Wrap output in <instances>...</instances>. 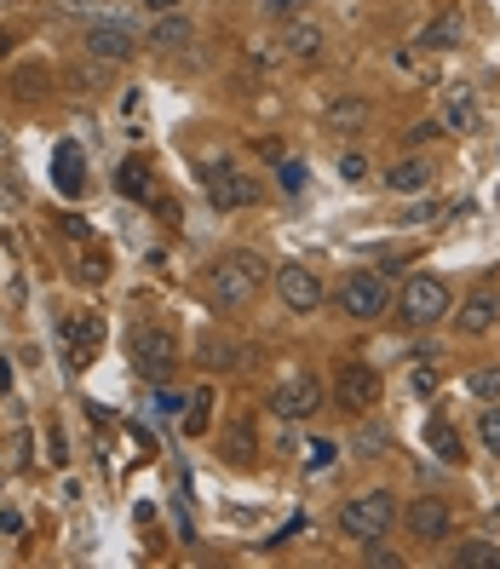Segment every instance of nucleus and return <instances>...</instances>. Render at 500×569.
Returning <instances> with one entry per match:
<instances>
[{"instance_id":"f257e3e1","label":"nucleus","mask_w":500,"mask_h":569,"mask_svg":"<svg viewBox=\"0 0 500 569\" xmlns=\"http://www.w3.org/2000/svg\"><path fill=\"white\" fill-rule=\"evenodd\" d=\"M391 524H397V495L391 489H368V495L340 501V529L351 541H386Z\"/></svg>"},{"instance_id":"f03ea898","label":"nucleus","mask_w":500,"mask_h":569,"mask_svg":"<svg viewBox=\"0 0 500 569\" xmlns=\"http://www.w3.org/2000/svg\"><path fill=\"white\" fill-rule=\"evenodd\" d=\"M265 276H271V265H265L259 253H225V259L213 265V276H207V288H213L219 305H248V299L265 288Z\"/></svg>"},{"instance_id":"7ed1b4c3","label":"nucleus","mask_w":500,"mask_h":569,"mask_svg":"<svg viewBox=\"0 0 500 569\" xmlns=\"http://www.w3.org/2000/svg\"><path fill=\"white\" fill-rule=\"evenodd\" d=\"M127 357H133V374H138V380L161 386V380L179 368V340H173L167 328H133V340H127Z\"/></svg>"},{"instance_id":"20e7f679","label":"nucleus","mask_w":500,"mask_h":569,"mask_svg":"<svg viewBox=\"0 0 500 569\" xmlns=\"http://www.w3.org/2000/svg\"><path fill=\"white\" fill-rule=\"evenodd\" d=\"M397 317L409 328H432V322L449 317V282L443 276H409L403 294H397Z\"/></svg>"},{"instance_id":"39448f33","label":"nucleus","mask_w":500,"mask_h":569,"mask_svg":"<svg viewBox=\"0 0 500 569\" xmlns=\"http://www.w3.org/2000/svg\"><path fill=\"white\" fill-rule=\"evenodd\" d=\"M340 311H345V317H357V322L386 317V311H391L386 276H380V271H351V276H345V288H340Z\"/></svg>"},{"instance_id":"423d86ee","label":"nucleus","mask_w":500,"mask_h":569,"mask_svg":"<svg viewBox=\"0 0 500 569\" xmlns=\"http://www.w3.org/2000/svg\"><path fill=\"white\" fill-rule=\"evenodd\" d=\"M322 380L317 374H294V380H282V386L271 391V414H282V420H305V414L322 409Z\"/></svg>"},{"instance_id":"0eeeda50","label":"nucleus","mask_w":500,"mask_h":569,"mask_svg":"<svg viewBox=\"0 0 500 569\" xmlns=\"http://www.w3.org/2000/svg\"><path fill=\"white\" fill-rule=\"evenodd\" d=\"M207 196H213L219 213H236V207H253L265 190H259V179L236 173V167H213V173H207Z\"/></svg>"},{"instance_id":"6e6552de","label":"nucleus","mask_w":500,"mask_h":569,"mask_svg":"<svg viewBox=\"0 0 500 569\" xmlns=\"http://www.w3.org/2000/svg\"><path fill=\"white\" fill-rule=\"evenodd\" d=\"M334 397H340V409H351V414L374 409V403H380V368L345 363V368H340V386H334Z\"/></svg>"},{"instance_id":"1a4fd4ad","label":"nucleus","mask_w":500,"mask_h":569,"mask_svg":"<svg viewBox=\"0 0 500 569\" xmlns=\"http://www.w3.org/2000/svg\"><path fill=\"white\" fill-rule=\"evenodd\" d=\"M276 294H282L288 311H317L322 305V276L305 271V265H282V271H276Z\"/></svg>"},{"instance_id":"9d476101","label":"nucleus","mask_w":500,"mask_h":569,"mask_svg":"<svg viewBox=\"0 0 500 569\" xmlns=\"http://www.w3.org/2000/svg\"><path fill=\"white\" fill-rule=\"evenodd\" d=\"M409 535H420V541H449V535H455V512H449V501H437V495L409 501Z\"/></svg>"},{"instance_id":"9b49d317","label":"nucleus","mask_w":500,"mask_h":569,"mask_svg":"<svg viewBox=\"0 0 500 569\" xmlns=\"http://www.w3.org/2000/svg\"><path fill=\"white\" fill-rule=\"evenodd\" d=\"M87 52H92V58H104V64L133 58V52H138L133 23H87Z\"/></svg>"},{"instance_id":"f8f14e48","label":"nucleus","mask_w":500,"mask_h":569,"mask_svg":"<svg viewBox=\"0 0 500 569\" xmlns=\"http://www.w3.org/2000/svg\"><path fill=\"white\" fill-rule=\"evenodd\" d=\"M64 340H69V363H87L92 351L104 345V317H98V311H69Z\"/></svg>"},{"instance_id":"ddd939ff","label":"nucleus","mask_w":500,"mask_h":569,"mask_svg":"<svg viewBox=\"0 0 500 569\" xmlns=\"http://www.w3.org/2000/svg\"><path fill=\"white\" fill-rule=\"evenodd\" d=\"M52 179L64 196H87V156H81V144H58V156H52Z\"/></svg>"},{"instance_id":"4468645a","label":"nucleus","mask_w":500,"mask_h":569,"mask_svg":"<svg viewBox=\"0 0 500 569\" xmlns=\"http://www.w3.org/2000/svg\"><path fill=\"white\" fill-rule=\"evenodd\" d=\"M443 127L449 133H478V98H472V87H449L443 92Z\"/></svg>"},{"instance_id":"2eb2a0df","label":"nucleus","mask_w":500,"mask_h":569,"mask_svg":"<svg viewBox=\"0 0 500 569\" xmlns=\"http://www.w3.org/2000/svg\"><path fill=\"white\" fill-rule=\"evenodd\" d=\"M495 317H500V299L495 294H472L466 305H460L455 328H460V334H489V328H495Z\"/></svg>"},{"instance_id":"dca6fc26","label":"nucleus","mask_w":500,"mask_h":569,"mask_svg":"<svg viewBox=\"0 0 500 569\" xmlns=\"http://www.w3.org/2000/svg\"><path fill=\"white\" fill-rule=\"evenodd\" d=\"M322 127H328V133H363L368 127V104L363 98H334V104L322 110Z\"/></svg>"},{"instance_id":"f3484780","label":"nucleus","mask_w":500,"mask_h":569,"mask_svg":"<svg viewBox=\"0 0 500 569\" xmlns=\"http://www.w3.org/2000/svg\"><path fill=\"white\" fill-rule=\"evenodd\" d=\"M150 41H156V52H190L196 29H190V18H179V12H161V23L150 29Z\"/></svg>"},{"instance_id":"a211bd4d","label":"nucleus","mask_w":500,"mask_h":569,"mask_svg":"<svg viewBox=\"0 0 500 569\" xmlns=\"http://www.w3.org/2000/svg\"><path fill=\"white\" fill-rule=\"evenodd\" d=\"M219 449H225L230 466H253V455H259V443H253V420H230L225 437H219Z\"/></svg>"},{"instance_id":"6ab92c4d","label":"nucleus","mask_w":500,"mask_h":569,"mask_svg":"<svg viewBox=\"0 0 500 569\" xmlns=\"http://www.w3.org/2000/svg\"><path fill=\"white\" fill-rule=\"evenodd\" d=\"M426 443H432V455L443 460V466H466V443H460V432L449 420H432V426H426Z\"/></svg>"},{"instance_id":"aec40b11","label":"nucleus","mask_w":500,"mask_h":569,"mask_svg":"<svg viewBox=\"0 0 500 569\" xmlns=\"http://www.w3.org/2000/svg\"><path fill=\"white\" fill-rule=\"evenodd\" d=\"M460 35H466V23H460V12H443V18L426 23V35H420V46L426 52H455Z\"/></svg>"},{"instance_id":"412c9836","label":"nucleus","mask_w":500,"mask_h":569,"mask_svg":"<svg viewBox=\"0 0 500 569\" xmlns=\"http://www.w3.org/2000/svg\"><path fill=\"white\" fill-rule=\"evenodd\" d=\"M115 190H121L127 202H156V184H150V167H144V161H121Z\"/></svg>"},{"instance_id":"4be33fe9","label":"nucleus","mask_w":500,"mask_h":569,"mask_svg":"<svg viewBox=\"0 0 500 569\" xmlns=\"http://www.w3.org/2000/svg\"><path fill=\"white\" fill-rule=\"evenodd\" d=\"M282 52H288V58H322V29L317 23H305V18H294L288 23V35H282Z\"/></svg>"},{"instance_id":"5701e85b","label":"nucleus","mask_w":500,"mask_h":569,"mask_svg":"<svg viewBox=\"0 0 500 569\" xmlns=\"http://www.w3.org/2000/svg\"><path fill=\"white\" fill-rule=\"evenodd\" d=\"M386 184L397 190V196H420V190L432 184V167H426V161H397V167L386 173Z\"/></svg>"},{"instance_id":"b1692460","label":"nucleus","mask_w":500,"mask_h":569,"mask_svg":"<svg viewBox=\"0 0 500 569\" xmlns=\"http://www.w3.org/2000/svg\"><path fill=\"white\" fill-rule=\"evenodd\" d=\"M455 564L460 569H500V547H495V541H460Z\"/></svg>"},{"instance_id":"393cba45","label":"nucleus","mask_w":500,"mask_h":569,"mask_svg":"<svg viewBox=\"0 0 500 569\" xmlns=\"http://www.w3.org/2000/svg\"><path fill=\"white\" fill-rule=\"evenodd\" d=\"M202 363L207 368H236V363H242V345L219 340V334H202Z\"/></svg>"},{"instance_id":"a878e982","label":"nucleus","mask_w":500,"mask_h":569,"mask_svg":"<svg viewBox=\"0 0 500 569\" xmlns=\"http://www.w3.org/2000/svg\"><path fill=\"white\" fill-rule=\"evenodd\" d=\"M351 449H357L363 460H380V455L391 449V432H386V426H357V437H351Z\"/></svg>"},{"instance_id":"bb28decb","label":"nucleus","mask_w":500,"mask_h":569,"mask_svg":"<svg viewBox=\"0 0 500 569\" xmlns=\"http://www.w3.org/2000/svg\"><path fill=\"white\" fill-rule=\"evenodd\" d=\"M340 460V443H328V437H311L305 443V472H328Z\"/></svg>"},{"instance_id":"cd10ccee","label":"nucleus","mask_w":500,"mask_h":569,"mask_svg":"<svg viewBox=\"0 0 500 569\" xmlns=\"http://www.w3.org/2000/svg\"><path fill=\"white\" fill-rule=\"evenodd\" d=\"M466 386H472V397H483V403H500V363L478 368V374H472Z\"/></svg>"},{"instance_id":"c85d7f7f","label":"nucleus","mask_w":500,"mask_h":569,"mask_svg":"<svg viewBox=\"0 0 500 569\" xmlns=\"http://www.w3.org/2000/svg\"><path fill=\"white\" fill-rule=\"evenodd\" d=\"M397 69H403V75H414V81H432V75H437L432 58H426V52H414V46H403V52H397Z\"/></svg>"},{"instance_id":"c756f323","label":"nucleus","mask_w":500,"mask_h":569,"mask_svg":"<svg viewBox=\"0 0 500 569\" xmlns=\"http://www.w3.org/2000/svg\"><path fill=\"white\" fill-rule=\"evenodd\" d=\"M478 432H483V449L500 455V403H489V409L478 414Z\"/></svg>"},{"instance_id":"7c9ffc66","label":"nucleus","mask_w":500,"mask_h":569,"mask_svg":"<svg viewBox=\"0 0 500 569\" xmlns=\"http://www.w3.org/2000/svg\"><path fill=\"white\" fill-rule=\"evenodd\" d=\"M363 564H374V569H403V558L391 547H380V541H363Z\"/></svg>"},{"instance_id":"2f4dec72","label":"nucleus","mask_w":500,"mask_h":569,"mask_svg":"<svg viewBox=\"0 0 500 569\" xmlns=\"http://www.w3.org/2000/svg\"><path fill=\"white\" fill-rule=\"evenodd\" d=\"M276 184H282L288 196H299V190H305V167H299V161H282V167H276Z\"/></svg>"},{"instance_id":"473e14b6","label":"nucleus","mask_w":500,"mask_h":569,"mask_svg":"<svg viewBox=\"0 0 500 569\" xmlns=\"http://www.w3.org/2000/svg\"><path fill=\"white\" fill-rule=\"evenodd\" d=\"M340 173H345L351 184H363V179H368V156H357V150H345V156H340Z\"/></svg>"},{"instance_id":"72a5a7b5","label":"nucleus","mask_w":500,"mask_h":569,"mask_svg":"<svg viewBox=\"0 0 500 569\" xmlns=\"http://www.w3.org/2000/svg\"><path fill=\"white\" fill-rule=\"evenodd\" d=\"M409 386H414V397H432V391H437V368H414Z\"/></svg>"},{"instance_id":"f704fd0d","label":"nucleus","mask_w":500,"mask_h":569,"mask_svg":"<svg viewBox=\"0 0 500 569\" xmlns=\"http://www.w3.org/2000/svg\"><path fill=\"white\" fill-rule=\"evenodd\" d=\"M259 6H265L271 18H299V6H305V0H259Z\"/></svg>"},{"instance_id":"c9c22d12","label":"nucleus","mask_w":500,"mask_h":569,"mask_svg":"<svg viewBox=\"0 0 500 569\" xmlns=\"http://www.w3.org/2000/svg\"><path fill=\"white\" fill-rule=\"evenodd\" d=\"M75 276H81V282H104V276H110V271H104V259L92 253V259H81V271H75Z\"/></svg>"},{"instance_id":"e433bc0d","label":"nucleus","mask_w":500,"mask_h":569,"mask_svg":"<svg viewBox=\"0 0 500 569\" xmlns=\"http://www.w3.org/2000/svg\"><path fill=\"white\" fill-rule=\"evenodd\" d=\"M46 449H52V455H46V460H58V466H64V432H58V426H52V432H46Z\"/></svg>"},{"instance_id":"4c0bfd02","label":"nucleus","mask_w":500,"mask_h":569,"mask_svg":"<svg viewBox=\"0 0 500 569\" xmlns=\"http://www.w3.org/2000/svg\"><path fill=\"white\" fill-rule=\"evenodd\" d=\"M437 133H443L437 121H420V127H409V144H426V138H437Z\"/></svg>"},{"instance_id":"58836bf2","label":"nucleus","mask_w":500,"mask_h":569,"mask_svg":"<svg viewBox=\"0 0 500 569\" xmlns=\"http://www.w3.org/2000/svg\"><path fill=\"white\" fill-rule=\"evenodd\" d=\"M156 409H167V414H179V409H184V397H173V391H156Z\"/></svg>"},{"instance_id":"ea45409f","label":"nucleus","mask_w":500,"mask_h":569,"mask_svg":"<svg viewBox=\"0 0 500 569\" xmlns=\"http://www.w3.org/2000/svg\"><path fill=\"white\" fill-rule=\"evenodd\" d=\"M150 12H179V0H144Z\"/></svg>"},{"instance_id":"a19ab883","label":"nucleus","mask_w":500,"mask_h":569,"mask_svg":"<svg viewBox=\"0 0 500 569\" xmlns=\"http://www.w3.org/2000/svg\"><path fill=\"white\" fill-rule=\"evenodd\" d=\"M489 524H495V535H500V506H495V512H489Z\"/></svg>"},{"instance_id":"79ce46f5","label":"nucleus","mask_w":500,"mask_h":569,"mask_svg":"<svg viewBox=\"0 0 500 569\" xmlns=\"http://www.w3.org/2000/svg\"><path fill=\"white\" fill-rule=\"evenodd\" d=\"M6 52H12V41H6V35H0V58H6Z\"/></svg>"},{"instance_id":"37998d69","label":"nucleus","mask_w":500,"mask_h":569,"mask_svg":"<svg viewBox=\"0 0 500 569\" xmlns=\"http://www.w3.org/2000/svg\"><path fill=\"white\" fill-rule=\"evenodd\" d=\"M69 6H98V0H69Z\"/></svg>"},{"instance_id":"c03bdc74","label":"nucleus","mask_w":500,"mask_h":569,"mask_svg":"<svg viewBox=\"0 0 500 569\" xmlns=\"http://www.w3.org/2000/svg\"><path fill=\"white\" fill-rule=\"evenodd\" d=\"M0 150H6V133H0Z\"/></svg>"}]
</instances>
